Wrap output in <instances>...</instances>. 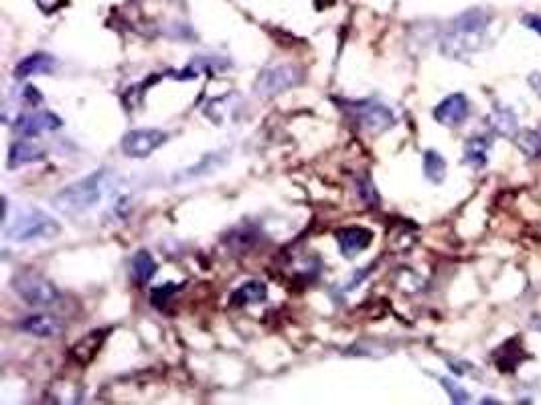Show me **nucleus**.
Here are the masks:
<instances>
[{
  "label": "nucleus",
  "mask_w": 541,
  "mask_h": 405,
  "mask_svg": "<svg viewBox=\"0 0 541 405\" xmlns=\"http://www.w3.org/2000/svg\"><path fill=\"white\" fill-rule=\"evenodd\" d=\"M108 191V173L96 170L82 180L71 182L53 197V207L67 217H80L98 207Z\"/></svg>",
  "instance_id": "f257e3e1"
},
{
  "label": "nucleus",
  "mask_w": 541,
  "mask_h": 405,
  "mask_svg": "<svg viewBox=\"0 0 541 405\" xmlns=\"http://www.w3.org/2000/svg\"><path fill=\"white\" fill-rule=\"evenodd\" d=\"M6 239L13 243H29L39 239H53L61 233V225L49 213L41 209H25L6 227Z\"/></svg>",
  "instance_id": "f03ea898"
},
{
  "label": "nucleus",
  "mask_w": 541,
  "mask_h": 405,
  "mask_svg": "<svg viewBox=\"0 0 541 405\" xmlns=\"http://www.w3.org/2000/svg\"><path fill=\"white\" fill-rule=\"evenodd\" d=\"M13 290L29 306L49 308L61 300V292L51 282L49 278L37 272H20L13 278Z\"/></svg>",
  "instance_id": "7ed1b4c3"
},
{
  "label": "nucleus",
  "mask_w": 541,
  "mask_h": 405,
  "mask_svg": "<svg viewBox=\"0 0 541 405\" xmlns=\"http://www.w3.org/2000/svg\"><path fill=\"white\" fill-rule=\"evenodd\" d=\"M302 81V71L292 65H274L266 67L256 80V94L262 97L278 96L286 89H292Z\"/></svg>",
  "instance_id": "20e7f679"
},
{
  "label": "nucleus",
  "mask_w": 541,
  "mask_h": 405,
  "mask_svg": "<svg viewBox=\"0 0 541 405\" xmlns=\"http://www.w3.org/2000/svg\"><path fill=\"white\" fill-rule=\"evenodd\" d=\"M166 132L158 128H136L130 130L122 138V152L128 158H147L156 148L166 142Z\"/></svg>",
  "instance_id": "39448f33"
},
{
  "label": "nucleus",
  "mask_w": 541,
  "mask_h": 405,
  "mask_svg": "<svg viewBox=\"0 0 541 405\" xmlns=\"http://www.w3.org/2000/svg\"><path fill=\"white\" fill-rule=\"evenodd\" d=\"M355 118H357L361 126L369 130L371 134H381V132L395 126L394 112L387 106L378 104V101L355 104Z\"/></svg>",
  "instance_id": "423d86ee"
},
{
  "label": "nucleus",
  "mask_w": 541,
  "mask_h": 405,
  "mask_svg": "<svg viewBox=\"0 0 541 405\" xmlns=\"http://www.w3.org/2000/svg\"><path fill=\"white\" fill-rule=\"evenodd\" d=\"M61 126H63V120L53 112L23 113L15 122V130L25 138H37L43 132H53Z\"/></svg>",
  "instance_id": "0eeeda50"
},
{
  "label": "nucleus",
  "mask_w": 541,
  "mask_h": 405,
  "mask_svg": "<svg viewBox=\"0 0 541 405\" xmlns=\"http://www.w3.org/2000/svg\"><path fill=\"white\" fill-rule=\"evenodd\" d=\"M373 242V233L367 227L349 225L337 231V243H339V251L347 259L357 258L363 254Z\"/></svg>",
  "instance_id": "6e6552de"
},
{
  "label": "nucleus",
  "mask_w": 541,
  "mask_h": 405,
  "mask_svg": "<svg viewBox=\"0 0 541 405\" xmlns=\"http://www.w3.org/2000/svg\"><path fill=\"white\" fill-rule=\"evenodd\" d=\"M471 106L468 99L462 94H452L446 99H442L436 108H434V118L436 122H440L442 126L448 128H456L460 124H464V120L468 118Z\"/></svg>",
  "instance_id": "1a4fd4ad"
},
{
  "label": "nucleus",
  "mask_w": 541,
  "mask_h": 405,
  "mask_svg": "<svg viewBox=\"0 0 541 405\" xmlns=\"http://www.w3.org/2000/svg\"><path fill=\"white\" fill-rule=\"evenodd\" d=\"M18 328L37 339H55L61 335V323L51 314H31L18 323Z\"/></svg>",
  "instance_id": "9d476101"
},
{
  "label": "nucleus",
  "mask_w": 541,
  "mask_h": 405,
  "mask_svg": "<svg viewBox=\"0 0 541 405\" xmlns=\"http://www.w3.org/2000/svg\"><path fill=\"white\" fill-rule=\"evenodd\" d=\"M57 67L55 57H51L47 53H33L25 59H20L15 67V77L17 80H29L33 75H45L51 73Z\"/></svg>",
  "instance_id": "9b49d317"
},
{
  "label": "nucleus",
  "mask_w": 541,
  "mask_h": 405,
  "mask_svg": "<svg viewBox=\"0 0 541 405\" xmlns=\"http://www.w3.org/2000/svg\"><path fill=\"white\" fill-rule=\"evenodd\" d=\"M43 158H45V150L41 146L20 140V142H15L11 146L6 164H8V168H18V166L31 164V162H41Z\"/></svg>",
  "instance_id": "f8f14e48"
},
{
  "label": "nucleus",
  "mask_w": 541,
  "mask_h": 405,
  "mask_svg": "<svg viewBox=\"0 0 541 405\" xmlns=\"http://www.w3.org/2000/svg\"><path fill=\"white\" fill-rule=\"evenodd\" d=\"M268 298V286L263 282H246L237 290L231 294V304L233 306H251V304H262Z\"/></svg>",
  "instance_id": "ddd939ff"
},
{
  "label": "nucleus",
  "mask_w": 541,
  "mask_h": 405,
  "mask_svg": "<svg viewBox=\"0 0 541 405\" xmlns=\"http://www.w3.org/2000/svg\"><path fill=\"white\" fill-rule=\"evenodd\" d=\"M489 126H491L499 136H515L517 134V116L507 106H495L492 113L489 116Z\"/></svg>",
  "instance_id": "4468645a"
},
{
  "label": "nucleus",
  "mask_w": 541,
  "mask_h": 405,
  "mask_svg": "<svg viewBox=\"0 0 541 405\" xmlns=\"http://www.w3.org/2000/svg\"><path fill=\"white\" fill-rule=\"evenodd\" d=\"M489 148H491V140H487L485 136H473L464 146V162L471 164L475 170H480L483 166H487Z\"/></svg>",
  "instance_id": "2eb2a0df"
},
{
  "label": "nucleus",
  "mask_w": 541,
  "mask_h": 405,
  "mask_svg": "<svg viewBox=\"0 0 541 405\" xmlns=\"http://www.w3.org/2000/svg\"><path fill=\"white\" fill-rule=\"evenodd\" d=\"M130 272L132 278H134L140 286H144V284H148V282L152 280V275L156 274V261H154V258L148 254L147 249H140V251H136L134 258H132Z\"/></svg>",
  "instance_id": "dca6fc26"
},
{
  "label": "nucleus",
  "mask_w": 541,
  "mask_h": 405,
  "mask_svg": "<svg viewBox=\"0 0 541 405\" xmlns=\"http://www.w3.org/2000/svg\"><path fill=\"white\" fill-rule=\"evenodd\" d=\"M104 339H106V332H104V330H92L85 339H82L73 347L71 355H73V359H75L77 363H82L83 365V363H87V361H92V359L96 356Z\"/></svg>",
  "instance_id": "f3484780"
},
{
  "label": "nucleus",
  "mask_w": 541,
  "mask_h": 405,
  "mask_svg": "<svg viewBox=\"0 0 541 405\" xmlns=\"http://www.w3.org/2000/svg\"><path fill=\"white\" fill-rule=\"evenodd\" d=\"M424 175L434 185H440L446 178V161L440 152H436V150L424 152Z\"/></svg>",
  "instance_id": "a211bd4d"
},
{
  "label": "nucleus",
  "mask_w": 541,
  "mask_h": 405,
  "mask_svg": "<svg viewBox=\"0 0 541 405\" xmlns=\"http://www.w3.org/2000/svg\"><path fill=\"white\" fill-rule=\"evenodd\" d=\"M517 146L527 158L541 156V134L537 130H523L517 138Z\"/></svg>",
  "instance_id": "6ab92c4d"
},
{
  "label": "nucleus",
  "mask_w": 541,
  "mask_h": 405,
  "mask_svg": "<svg viewBox=\"0 0 541 405\" xmlns=\"http://www.w3.org/2000/svg\"><path fill=\"white\" fill-rule=\"evenodd\" d=\"M511 344H513V340H509L505 347H501L499 353H503V356L495 355L497 367H499L501 371H515V369L519 367V363H521V349H519V347H517V349H511Z\"/></svg>",
  "instance_id": "aec40b11"
},
{
  "label": "nucleus",
  "mask_w": 541,
  "mask_h": 405,
  "mask_svg": "<svg viewBox=\"0 0 541 405\" xmlns=\"http://www.w3.org/2000/svg\"><path fill=\"white\" fill-rule=\"evenodd\" d=\"M440 385L448 391L452 404H468V401H471V399H468V393L460 387L456 381H452V379H448V377H442V379H440Z\"/></svg>",
  "instance_id": "412c9836"
},
{
  "label": "nucleus",
  "mask_w": 541,
  "mask_h": 405,
  "mask_svg": "<svg viewBox=\"0 0 541 405\" xmlns=\"http://www.w3.org/2000/svg\"><path fill=\"white\" fill-rule=\"evenodd\" d=\"M359 193H361V199L367 203V205H378V201H379V197L378 193H375V189H373V185H371V180L369 178H365V182H359Z\"/></svg>",
  "instance_id": "4be33fe9"
},
{
  "label": "nucleus",
  "mask_w": 541,
  "mask_h": 405,
  "mask_svg": "<svg viewBox=\"0 0 541 405\" xmlns=\"http://www.w3.org/2000/svg\"><path fill=\"white\" fill-rule=\"evenodd\" d=\"M177 290H179V286H177V284H173V282H168L164 288H156V290L152 292V300H154V304H158L163 298L166 300L168 296H173Z\"/></svg>",
  "instance_id": "5701e85b"
},
{
  "label": "nucleus",
  "mask_w": 541,
  "mask_h": 405,
  "mask_svg": "<svg viewBox=\"0 0 541 405\" xmlns=\"http://www.w3.org/2000/svg\"><path fill=\"white\" fill-rule=\"evenodd\" d=\"M523 25H525V27H529V29H533V31L540 32V35H541V16H537V15L523 16Z\"/></svg>",
  "instance_id": "b1692460"
},
{
  "label": "nucleus",
  "mask_w": 541,
  "mask_h": 405,
  "mask_svg": "<svg viewBox=\"0 0 541 405\" xmlns=\"http://www.w3.org/2000/svg\"><path fill=\"white\" fill-rule=\"evenodd\" d=\"M529 85H531V87H533V92L541 97V73H537V71H535V73H531V75H529Z\"/></svg>",
  "instance_id": "393cba45"
},
{
  "label": "nucleus",
  "mask_w": 541,
  "mask_h": 405,
  "mask_svg": "<svg viewBox=\"0 0 541 405\" xmlns=\"http://www.w3.org/2000/svg\"><path fill=\"white\" fill-rule=\"evenodd\" d=\"M533 326L541 332V316H535V318H533Z\"/></svg>",
  "instance_id": "a878e982"
}]
</instances>
